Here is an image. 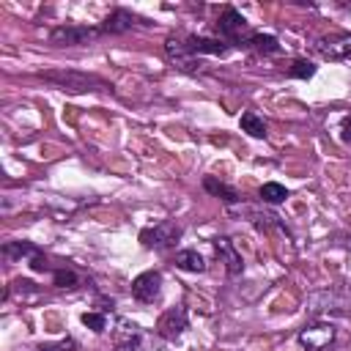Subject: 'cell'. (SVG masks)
Masks as SVG:
<instances>
[{"mask_svg":"<svg viewBox=\"0 0 351 351\" xmlns=\"http://www.w3.org/2000/svg\"><path fill=\"white\" fill-rule=\"evenodd\" d=\"M121 332L115 335V348L112 351H140V329L129 321H118Z\"/></svg>","mask_w":351,"mask_h":351,"instance_id":"obj_15","label":"cell"},{"mask_svg":"<svg viewBox=\"0 0 351 351\" xmlns=\"http://www.w3.org/2000/svg\"><path fill=\"white\" fill-rule=\"evenodd\" d=\"M340 140L343 143H351V115L343 118V126H340Z\"/></svg>","mask_w":351,"mask_h":351,"instance_id":"obj_25","label":"cell"},{"mask_svg":"<svg viewBox=\"0 0 351 351\" xmlns=\"http://www.w3.org/2000/svg\"><path fill=\"white\" fill-rule=\"evenodd\" d=\"M165 55H167V60L178 69V71H186V74H195L197 71V58H192L186 49H184V44H181V36H167L165 38Z\"/></svg>","mask_w":351,"mask_h":351,"instance_id":"obj_10","label":"cell"},{"mask_svg":"<svg viewBox=\"0 0 351 351\" xmlns=\"http://www.w3.org/2000/svg\"><path fill=\"white\" fill-rule=\"evenodd\" d=\"M239 126H241V132H247L250 137H266V121L261 118V115H255V112H241V118H239Z\"/></svg>","mask_w":351,"mask_h":351,"instance_id":"obj_18","label":"cell"},{"mask_svg":"<svg viewBox=\"0 0 351 351\" xmlns=\"http://www.w3.org/2000/svg\"><path fill=\"white\" fill-rule=\"evenodd\" d=\"M19 296V299H27V296H38V285L36 282H30V280H14L11 285H8V291H5V299L8 296Z\"/></svg>","mask_w":351,"mask_h":351,"instance_id":"obj_22","label":"cell"},{"mask_svg":"<svg viewBox=\"0 0 351 351\" xmlns=\"http://www.w3.org/2000/svg\"><path fill=\"white\" fill-rule=\"evenodd\" d=\"M3 255H5V261H22V258H27L33 271H52L49 263H47V258L30 241H5L3 244Z\"/></svg>","mask_w":351,"mask_h":351,"instance_id":"obj_6","label":"cell"},{"mask_svg":"<svg viewBox=\"0 0 351 351\" xmlns=\"http://www.w3.org/2000/svg\"><path fill=\"white\" fill-rule=\"evenodd\" d=\"M181 236H184V228L176 225L173 219H162V222L140 230V241L145 250H170L178 244Z\"/></svg>","mask_w":351,"mask_h":351,"instance_id":"obj_3","label":"cell"},{"mask_svg":"<svg viewBox=\"0 0 351 351\" xmlns=\"http://www.w3.org/2000/svg\"><path fill=\"white\" fill-rule=\"evenodd\" d=\"M44 82H52L63 93H90V90H104L107 82L96 74L74 71V69H55V71H41L38 74Z\"/></svg>","mask_w":351,"mask_h":351,"instance_id":"obj_1","label":"cell"},{"mask_svg":"<svg viewBox=\"0 0 351 351\" xmlns=\"http://www.w3.org/2000/svg\"><path fill=\"white\" fill-rule=\"evenodd\" d=\"M335 337V326L332 324H313V326H304L299 332V343L307 348V351H321L324 346H329Z\"/></svg>","mask_w":351,"mask_h":351,"instance_id":"obj_12","label":"cell"},{"mask_svg":"<svg viewBox=\"0 0 351 351\" xmlns=\"http://www.w3.org/2000/svg\"><path fill=\"white\" fill-rule=\"evenodd\" d=\"M261 200L263 203H269V206H280V203H285V197H288V189L282 186V184H277V181H269V184H263L261 186Z\"/></svg>","mask_w":351,"mask_h":351,"instance_id":"obj_19","label":"cell"},{"mask_svg":"<svg viewBox=\"0 0 351 351\" xmlns=\"http://www.w3.org/2000/svg\"><path fill=\"white\" fill-rule=\"evenodd\" d=\"M181 44H184V49L192 55V58H197V55H228L233 47L228 44V41H222V38H208V36H195V33H186V36H181Z\"/></svg>","mask_w":351,"mask_h":351,"instance_id":"obj_7","label":"cell"},{"mask_svg":"<svg viewBox=\"0 0 351 351\" xmlns=\"http://www.w3.org/2000/svg\"><path fill=\"white\" fill-rule=\"evenodd\" d=\"M214 30H217V38L228 41L230 47H241V49H247L250 36L255 33V30L250 27V22H247L233 5H225V8H222V14H219L217 22H214Z\"/></svg>","mask_w":351,"mask_h":351,"instance_id":"obj_2","label":"cell"},{"mask_svg":"<svg viewBox=\"0 0 351 351\" xmlns=\"http://www.w3.org/2000/svg\"><path fill=\"white\" fill-rule=\"evenodd\" d=\"M313 74H315V63L307 58H296L288 69V77H293V80H310Z\"/></svg>","mask_w":351,"mask_h":351,"instance_id":"obj_21","label":"cell"},{"mask_svg":"<svg viewBox=\"0 0 351 351\" xmlns=\"http://www.w3.org/2000/svg\"><path fill=\"white\" fill-rule=\"evenodd\" d=\"M315 52L324 60H346V58H351V36L348 33L324 36L315 41Z\"/></svg>","mask_w":351,"mask_h":351,"instance_id":"obj_9","label":"cell"},{"mask_svg":"<svg viewBox=\"0 0 351 351\" xmlns=\"http://www.w3.org/2000/svg\"><path fill=\"white\" fill-rule=\"evenodd\" d=\"M33 351H77V340L63 337V340H58V343H47V346L33 348Z\"/></svg>","mask_w":351,"mask_h":351,"instance_id":"obj_24","label":"cell"},{"mask_svg":"<svg viewBox=\"0 0 351 351\" xmlns=\"http://www.w3.org/2000/svg\"><path fill=\"white\" fill-rule=\"evenodd\" d=\"M247 49H255L258 55H280V52H282V44L277 41V36L255 30V33L250 36V41H247Z\"/></svg>","mask_w":351,"mask_h":351,"instance_id":"obj_16","label":"cell"},{"mask_svg":"<svg viewBox=\"0 0 351 351\" xmlns=\"http://www.w3.org/2000/svg\"><path fill=\"white\" fill-rule=\"evenodd\" d=\"M211 244H214V250H217V258L225 263L228 274H230V277H239V274L244 271V258L239 255V250L233 247V241H230L228 236H214Z\"/></svg>","mask_w":351,"mask_h":351,"instance_id":"obj_11","label":"cell"},{"mask_svg":"<svg viewBox=\"0 0 351 351\" xmlns=\"http://www.w3.org/2000/svg\"><path fill=\"white\" fill-rule=\"evenodd\" d=\"M104 36L101 27H90V25H58L49 30V44L52 47H80L88 44L93 38Z\"/></svg>","mask_w":351,"mask_h":351,"instance_id":"obj_4","label":"cell"},{"mask_svg":"<svg viewBox=\"0 0 351 351\" xmlns=\"http://www.w3.org/2000/svg\"><path fill=\"white\" fill-rule=\"evenodd\" d=\"M82 324L96 335H101L107 329V313H82Z\"/></svg>","mask_w":351,"mask_h":351,"instance_id":"obj_23","label":"cell"},{"mask_svg":"<svg viewBox=\"0 0 351 351\" xmlns=\"http://www.w3.org/2000/svg\"><path fill=\"white\" fill-rule=\"evenodd\" d=\"M52 280L58 288H66V291H74L82 285V277L74 269H52Z\"/></svg>","mask_w":351,"mask_h":351,"instance_id":"obj_20","label":"cell"},{"mask_svg":"<svg viewBox=\"0 0 351 351\" xmlns=\"http://www.w3.org/2000/svg\"><path fill=\"white\" fill-rule=\"evenodd\" d=\"M173 263H176V269H181V271H192V274L206 271V261H203V255H200L197 250H178L176 258H173Z\"/></svg>","mask_w":351,"mask_h":351,"instance_id":"obj_17","label":"cell"},{"mask_svg":"<svg viewBox=\"0 0 351 351\" xmlns=\"http://www.w3.org/2000/svg\"><path fill=\"white\" fill-rule=\"evenodd\" d=\"M186 326H189V310H186L184 304H176V307H170V310H165V313L159 315V321H156V335H159L162 340H178Z\"/></svg>","mask_w":351,"mask_h":351,"instance_id":"obj_5","label":"cell"},{"mask_svg":"<svg viewBox=\"0 0 351 351\" xmlns=\"http://www.w3.org/2000/svg\"><path fill=\"white\" fill-rule=\"evenodd\" d=\"M159 291H162V274L156 269H148V271L137 274L134 282H132V296L137 302H143V304L156 302L159 299Z\"/></svg>","mask_w":351,"mask_h":351,"instance_id":"obj_8","label":"cell"},{"mask_svg":"<svg viewBox=\"0 0 351 351\" xmlns=\"http://www.w3.org/2000/svg\"><path fill=\"white\" fill-rule=\"evenodd\" d=\"M203 189H206L208 195L219 197L225 206H236V203L241 200V195H239L236 186H230V184H225V181H219V178H214V176H206V178H203Z\"/></svg>","mask_w":351,"mask_h":351,"instance_id":"obj_14","label":"cell"},{"mask_svg":"<svg viewBox=\"0 0 351 351\" xmlns=\"http://www.w3.org/2000/svg\"><path fill=\"white\" fill-rule=\"evenodd\" d=\"M134 22H137V16L134 14H129L126 8H115L99 27H101V33L104 36H121V33H126V30H132L134 27Z\"/></svg>","mask_w":351,"mask_h":351,"instance_id":"obj_13","label":"cell"}]
</instances>
